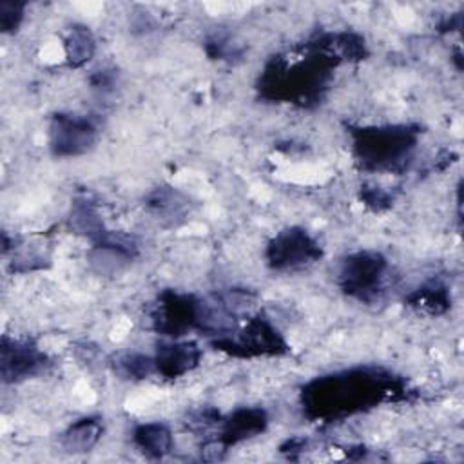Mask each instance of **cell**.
<instances>
[{
    "label": "cell",
    "mask_w": 464,
    "mask_h": 464,
    "mask_svg": "<svg viewBox=\"0 0 464 464\" xmlns=\"http://www.w3.org/2000/svg\"><path fill=\"white\" fill-rule=\"evenodd\" d=\"M382 393H386L382 377L366 372L344 373L315 381L306 390V402L317 415H337L341 411L361 408L362 404L379 399Z\"/></svg>",
    "instance_id": "1"
},
{
    "label": "cell",
    "mask_w": 464,
    "mask_h": 464,
    "mask_svg": "<svg viewBox=\"0 0 464 464\" xmlns=\"http://www.w3.org/2000/svg\"><path fill=\"white\" fill-rule=\"evenodd\" d=\"M419 130L408 125L359 129L353 132V149L359 161L373 170H399L406 167Z\"/></svg>",
    "instance_id": "2"
},
{
    "label": "cell",
    "mask_w": 464,
    "mask_h": 464,
    "mask_svg": "<svg viewBox=\"0 0 464 464\" xmlns=\"http://www.w3.org/2000/svg\"><path fill=\"white\" fill-rule=\"evenodd\" d=\"M386 272L388 261L379 252L361 250L343 261L339 283L348 295L361 301H372L382 292Z\"/></svg>",
    "instance_id": "3"
},
{
    "label": "cell",
    "mask_w": 464,
    "mask_h": 464,
    "mask_svg": "<svg viewBox=\"0 0 464 464\" xmlns=\"http://www.w3.org/2000/svg\"><path fill=\"white\" fill-rule=\"evenodd\" d=\"M321 257L319 243L303 228L281 230L266 248L268 265L274 270H295L315 263Z\"/></svg>",
    "instance_id": "4"
},
{
    "label": "cell",
    "mask_w": 464,
    "mask_h": 464,
    "mask_svg": "<svg viewBox=\"0 0 464 464\" xmlns=\"http://www.w3.org/2000/svg\"><path fill=\"white\" fill-rule=\"evenodd\" d=\"M98 138L94 121L78 114H56L49 127V147L54 156H80L87 152Z\"/></svg>",
    "instance_id": "5"
},
{
    "label": "cell",
    "mask_w": 464,
    "mask_h": 464,
    "mask_svg": "<svg viewBox=\"0 0 464 464\" xmlns=\"http://www.w3.org/2000/svg\"><path fill=\"white\" fill-rule=\"evenodd\" d=\"M216 346L234 355H277L286 352V343L277 328L263 315H256L237 334V339H219Z\"/></svg>",
    "instance_id": "6"
},
{
    "label": "cell",
    "mask_w": 464,
    "mask_h": 464,
    "mask_svg": "<svg viewBox=\"0 0 464 464\" xmlns=\"http://www.w3.org/2000/svg\"><path fill=\"white\" fill-rule=\"evenodd\" d=\"M199 303L190 295L165 292L160 295L152 312L154 328L169 337H179L190 328L198 326Z\"/></svg>",
    "instance_id": "7"
},
{
    "label": "cell",
    "mask_w": 464,
    "mask_h": 464,
    "mask_svg": "<svg viewBox=\"0 0 464 464\" xmlns=\"http://www.w3.org/2000/svg\"><path fill=\"white\" fill-rule=\"evenodd\" d=\"M45 353L40 352L29 341H9L4 337L2 341V377L5 382H18L34 373H38L45 366Z\"/></svg>",
    "instance_id": "8"
},
{
    "label": "cell",
    "mask_w": 464,
    "mask_h": 464,
    "mask_svg": "<svg viewBox=\"0 0 464 464\" xmlns=\"http://www.w3.org/2000/svg\"><path fill=\"white\" fill-rule=\"evenodd\" d=\"M201 350L196 343H167L158 346V353L154 357L156 372L163 377L174 379L190 370H194L199 362Z\"/></svg>",
    "instance_id": "9"
},
{
    "label": "cell",
    "mask_w": 464,
    "mask_h": 464,
    "mask_svg": "<svg viewBox=\"0 0 464 464\" xmlns=\"http://www.w3.org/2000/svg\"><path fill=\"white\" fill-rule=\"evenodd\" d=\"M266 426V415L259 408H241L236 410L225 422H223V435L221 444H236L256 433L263 431Z\"/></svg>",
    "instance_id": "10"
},
{
    "label": "cell",
    "mask_w": 464,
    "mask_h": 464,
    "mask_svg": "<svg viewBox=\"0 0 464 464\" xmlns=\"http://www.w3.org/2000/svg\"><path fill=\"white\" fill-rule=\"evenodd\" d=\"M134 444L150 459H161L172 448V433L161 422L140 424L134 430Z\"/></svg>",
    "instance_id": "11"
},
{
    "label": "cell",
    "mask_w": 464,
    "mask_h": 464,
    "mask_svg": "<svg viewBox=\"0 0 464 464\" xmlns=\"http://www.w3.org/2000/svg\"><path fill=\"white\" fill-rule=\"evenodd\" d=\"M102 430L103 426L100 419H94V417L80 419L65 430V433L62 435V446L72 453L87 451L100 440Z\"/></svg>",
    "instance_id": "12"
},
{
    "label": "cell",
    "mask_w": 464,
    "mask_h": 464,
    "mask_svg": "<svg viewBox=\"0 0 464 464\" xmlns=\"http://www.w3.org/2000/svg\"><path fill=\"white\" fill-rule=\"evenodd\" d=\"M65 58L72 67H80L89 62L96 51V42L89 27L74 25L65 38Z\"/></svg>",
    "instance_id": "13"
},
{
    "label": "cell",
    "mask_w": 464,
    "mask_h": 464,
    "mask_svg": "<svg viewBox=\"0 0 464 464\" xmlns=\"http://www.w3.org/2000/svg\"><path fill=\"white\" fill-rule=\"evenodd\" d=\"M408 303L419 310L430 312V314H442L450 306V295L448 290L440 285H428L419 288L408 297Z\"/></svg>",
    "instance_id": "14"
},
{
    "label": "cell",
    "mask_w": 464,
    "mask_h": 464,
    "mask_svg": "<svg viewBox=\"0 0 464 464\" xmlns=\"http://www.w3.org/2000/svg\"><path fill=\"white\" fill-rule=\"evenodd\" d=\"M118 366L127 377H136V379H145L152 372H156L154 359L143 353H125L118 359Z\"/></svg>",
    "instance_id": "15"
},
{
    "label": "cell",
    "mask_w": 464,
    "mask_h": 464,
    "mask_svg": "<svg viewBox=\"0 0 464 464\" xmlns=\"http://www.w3.org/2000/svg\"><path fill=\"white\" fill-rule=\"evenodd\" d=\"M25 4L18 2H0V25L4 33H13L24 18Z\"/></svg>",
    "instance_id": "16"
}]
</instances>
